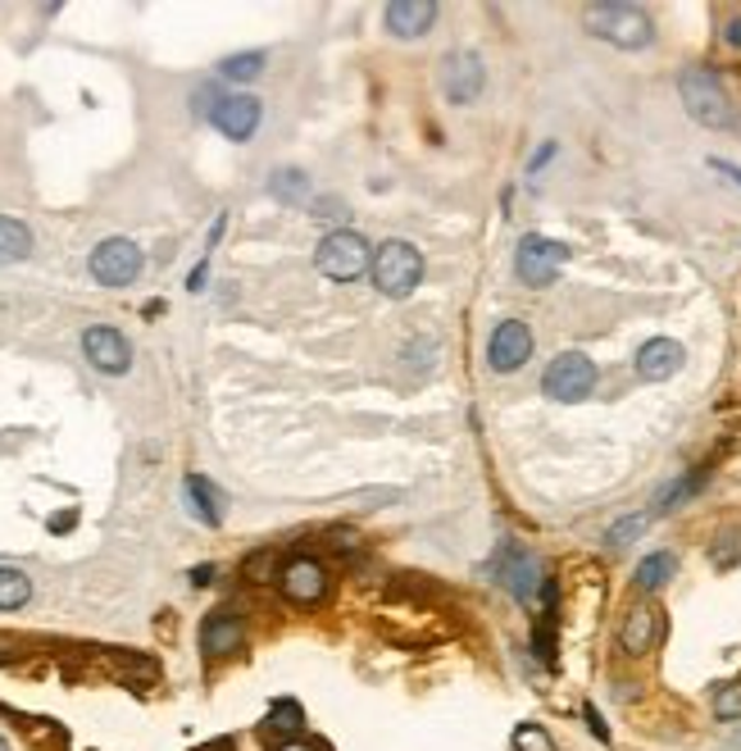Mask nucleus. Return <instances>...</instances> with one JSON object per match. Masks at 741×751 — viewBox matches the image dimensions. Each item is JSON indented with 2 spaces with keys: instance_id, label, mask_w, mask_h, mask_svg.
I'll return each instance as SVG.
<instances>
[{
  "instance_id": "nucleus-1",
  "label": "nucleus",
  "mask_w": 741,
  "mask_h": 751,
  "mask_svg": "<svg viewBox=\"0 0 741 751\" xmlns=\"http://www.w3.org/2000/svg\"><path fill=\"white\" fill-rule=\"evenodd\" d=\"M586 27H592L601 42L619 46V50H641V46H651V37H656L651 14H646L641 5H619V0L586 10Z\"/></svg>"
},
{
  "instance_id": "nucleus-2",
  "label": "nucleus",
  "mask_w": 741,
  "mask_h": 751,
  "mask_svg": "<svg viewBox=\"0 0 741 751\" xmlns=\"http://www.w3.org/2000/svg\"><path fill=\"white\" fill-rule=\"evenodd\" d=\"M368 274H374V287L391 300H406L419 278H423V255L410 247V242H383L374 251V264H368Z\"/></svg>"
},
{
  "instance_id": "nucleus-3",
  "label": "nucleus",
  "mask_w": 741,
  "mask_h": 751,
  "mask_svg": "<svg viewBox=\"0 0 741 751\" xmlns=\"http://www.w3.org/2000/svg\"><path fill=\"white\" fill-rule=\"evenodd\" d=\"M677 96H683L687 114L696 118L700 128H728L732 124L728 92H723V82L709 69H687L683 78H677Z\"/></svg>"
},
{
  "instance_id": "nucleus-4",
  "label": "nucleus",
  "mask_w": 741,
  "mask_h": 751,
  "mask_svg": "<svg viewBox=\"0 0 741 751\" xmlns=\"http://www.w3.org/2000/svg\"><path fill=\"white\" fill-rule=\"evenodd\" d=\"M319 274L332 278V283H355L368 264H374V251H368V242L360 232L342 228V232H328L319 242Z\"/></svg>"
},
{
  "instance_id": "nucleus-5",
  "label": "nucleus",
  "mask_w": 741,
  "mask_h": 751,
  "mask_svg": "<svg viewBox=\"0 0 741 751\" xmlns=\"http://www.w3.org/2000/svg\"><path fill=\"white\" fill-rule=\"evenodd\" d=\"M565 260H569V247H565V242L528 232V237L518 242V251H514V274L528 283V287H550L555 278H560Z\"/></svg>"
},
{
  "instance_id": "nucleus-6",
  "label": "nucleus",
  "mask_w": 741,
  "mask_h": 751,
  "mask_svg": "<svg viewBox=\"0 0 741 751\" xmlns=\"http://www.w3.org/2000/svg\"><path fill=\"white\" fill-rule=\"evenodd\" d=\"M542 387H546L550 401H582V397L596 387V365H592V360H586L582 351H565V355L550 360V369H546Z\"/></svg>"
},
{
  "instance_id": "nucleus-7",
  "label": "nucleus",
  "mask_w": 741,
  "mask_h": 751,
  "mask_svg": "<svg viewBox=\"0 0 741 751\" xmlns=\"http://www.w3.org/2000/svg\"><path fill=\"white\" fill-rule=\"evenodd\" d=\"M491 569H497V583L510 588V592L523 601V606H533L537 592L546 588V583H542V565H537V556L523 551L518 543H505V547L497 551V560H491Z\"/></svg>"
},
{
  "instance_id": "nucleus-8",
  "label": "nucleus",
  "mask_w": 741,
  "mask_h": 751,
  "mask_svg": "<svg viewBox=\"0 0 741 751\" xmlns=\"http://www.w3.org/2000/svg\"><path fill=\"white\" fill-rule=\"evenodd\" d=\"M137 274H141V251L128 237H110V242L91 251V278L101 287H128Z\"/></svg>"
},
{
  "instance_id": "nucleus-9",
  "label": "nucleus",
  "mask_w": 741,
  "mask_h": 751,
  "mask_svg": "<svg viewBox=\"0 0 741 751\" xmlns=\"http://www.w3.org/2000/svg\"><path fill=\"white\" fill-rule=\"evenodd\" d=\"M528 355H533V328L523 319L497 323V333H491V342H487V365L497 374H514V369H523V360Z\"/></svg>"
},
{
  "instance_id": "nucleus-10",
  "label": "nucleus",
  "mask_w": 741,
  "mask_h": 751,
  "mask_svg": "<svg viewBox=\"0 0 741 751\" xmlns=\"http://www.w3.org/2000/svg\"><path fill=\"white\" fill-rule=\"evenodd\" d=\"M482 82H487V69H482V59L474 50H455L446 55V65H442V92L451 105H469L482 96Z\"/></svg>"
},
{
  "instance_id": "nucleus-11",
  "label": "nucleus",
  "mask_w": 741,
  "mask_h": 751,
  "mask_svg": "<svg viewBox=\"0 0 741 751\" xmlns=\"http://www.w3.org/2000/svg\"><path fill=\"white\" fill-rule=\"evenodd\" d=\"M82 355H87L101 374H128V365H133V346H128V338H123L118 328H110V323L87 328V333H82Z\"/></svg>"
},
{
  "instance_id": "nucleus-12",
  "label": "nucleus",
  "mask_w": 741,
  "mask_h": 751,
  "mask_svg": "<svg viewBox=\"0 0 741 751\" xmlns=\"http://www.w3.org/2000/svg\"><path fill=\"white\" fill-rule=\"evenodd\" d=\"M283 592H287V601H296V606H315V601H323V592H328V569L315 556L287 560V569H283Z\"/></svg>"
},
{
  "instance_id": "nucleus-13",
  "label": "nucleus",
  "mask_w": 741,
  "mask_h": 751,
  "mask_svg": "<svg viewBox=\"0 0 741 751\" xmlns=\"http://www.w3.org/2000/svg\"><path fill=\"white\" fill-rule=\"evenodd\" d=\"M209 118H214V128H219L224 137L251 141V133L260 128V101L255 96H224V101H214Z\"/></svg>"
},
{
  "instance_id": "nucleus-14",
  "label": "nucleus",
  "mask_w": 741,
  "mask_h": 751,
  "mask_svg": "<svg viewBox=\"0 0 741 751\" xmlns=\"http://www.w3.org/2000/svg\"><path fill=\"white\" fill-rule=\"evenodd\" d=\"M432 19H437V5H432V0H391L387 14H383L387 33L400 37V42L423 37L428 27H432Z\"/></svg>"
},
{
  "instance_id": "nucleus-15",
  "label": "nucleus",
  "mask_w": 741,
  "mask_h": 751,
  "mask_svg": "<svg viewBox=\"0 0 741 751\" xmlns=\"http://www.w3.org/2000/svg\"><path fill=\"white\" fill-rule=\"evenodd\" d=\"M683 346H677L673 338H651L641 351H637V374L646 378V383H664V378H673L677 369H683Z\"/></svg>"
},
{
  "instance_id": "nucleus-16",
  "label": "nucleus",
  "mask_w": 741,
  "mask_h": 751,
  "mask_svg": "<svg viewBox=\"0 0 741 751\" xmlns=\"http://www.w3.org/2000/svg\"><path fill=\"white\" fill-rule=\"evenodd\" d=\"M241 642H246V624L232 611H214L201 624V647H205V656H232V651H241Z\"/></svg>"
},
{
  "instance_id": "nucleus-17",
  "label": "nucleus",
  "mask_w": 741,
  "mask_h": 751,
  "mask_svg": "<svg viewBox=\"0 0 741 751\" xmlns=\"http://www.w3.org/2000/svg\"><path fill=\"white\" fill-rule=\"evenodd\" d=\"M656 634H660V611L641 601V606L628 611V619H624V628H619V642H624L628 656H646V651L656 647Z\"/></svg>"
},
{
  "instance_id": "nucleus-18",
  "label": "nucleus",
  "mask_w": 741,
  "mask_h": 751,
  "mask_svg": "<svg viewBox=\"0 0 741 751\" xmlns=\"http://www.w3.org/2000/svg\"><path fill=\"white\" fill-rule=\"evenodd\" d=\"M673 574H677V556H673V551H656V556H646V560L637 565V588H641V592H656V588H664Z\"/></svg>"
},
{
  "instance_id": "nucleus-19",
  "label": "nucleus",
  "mask_w": 741,
  "mask_h": 751,
  "mask_svg": "<svg viewBox=\"0 0 741 751\" xmlns=\"http://www.w3.org/2000/svg\"><path fill=\"white\" fill-rule=\"evenodd\" d=\"M27 251H33V232H27L19 219L0 215V264H14V260H23Z\"/></svg>"
},
{
  "instance_id": "nucleus-20",
  "label": "nucleus",
  "mask_w": 741,
  "mask_h": 751,
  "mask_svg": "<svg viewBox=\"0 0 741 751\" xmlns=\"http://www.w3.org/2000/svg\"><path fill=\"white\" fill-rule=\"evenodd\" d=\"M187 501H192V510H196V520H205L209 528L224 520V510H219V492H214L201 474H192V478H187Z\"/></svg>"
},
{
  "instance_id": "nucleus-21",
  "label": "nucleus",
  "mask_w": 741,
  "mask_h": 751,
  "mask_svg": "<svg viewBox=\"0 0 741 751\" xmlns=\"http://www.w3.org/2000/svg\"><path fill=\"white\" fill-rule=\"evenodd\" d=\"M219 73L228 78V82H255L260 73H264V50H246V55H228L224 65H219Z\"/></svg>"
},
{
  "instance_id": "nucleus-22",
  "label": "nucleus",
  "mask_w": 741,
  "mask_h": 751,
  "mask_svg": "<svg viewBox=\"0 0 741 751\" xmlns=\"http://www.w3.org/2000/svg\"><path fill=\"white\" fill-rule=\"evenodd\" d=\"M269 192H273L277 201L296 205V201H305V192H310V178H305L300 169H277V173L269 178Z\"/></svg>"
},
{
  "instance_id": "nucleus-23",
  "label": "nucleus",
  "mask_w": 741,
  "mask_h": 751,
  "mask_svg": "<svg viewBox=\"0 0 741 751\" xmlns=\"http://www.w3.org/2000/svg\"><path fill=\"white\" fill-rule=\"evenodd\" d=\"M27 596H33L27 574H19V569H0V611H19Z\"/></svg>"
},
{
  "instance_id": "nucleus-24",
  "label": "nucleus",
  "mask_w": 741,
  "mask_h": 751,
  "mask_svg": "<svg viewBox=\"0 0 741 751\" xmlns=\"http://www.w3.org/2000/svg\"><path fill=\"white\" fill-rule=\"evenodd\" d=\"M300 725H305V710L296 702H277L269 710V729L273 733H300Z\"/></svg>"
},
{
  "instance_id": "nucleus-25",
  "label": "nucleus",
  "mask_w": 741,
  "mask_h": 751,
  "mask_svg": "<svg viewBox=\"0 0 741 751\" xmlns=\"http://www.w3.org/2000/svg\"><path fill=\"white\" fill-rule=\"evenodd\" d=\"M514 751H555V738L542 725H518L514 729Z\"/></svg>"
},
{
  "instance_id": "nucleus-26",
  "label": "nucleus",
  "mask_w": 741,
  "mask_h": 751,
  "mask_svg": "<svg viewBox=\"0 0 741 751\" xmlns=\"http://www.w3.org/2000/svg\"><path fill=\"white\" fill-rule=\"evenodd\" d=\"M715 715L719 719H741V683H728L715 693Z\"/></svg>"
},
{
  "instance_id": "nucleus-27",
  "label": "nucleus",
  "mask_w": 741,
  "mask_h": 751,
  "mask_svg": "<svg viewBox=\"0 0 741 751\" xmlns=\"http://www.w3.org/2000/svg\"><path fill=\"white\" fill-rule=\"evenodd\" d=\"M641 528H646V515H628V520H619V524L605 533V543H609V547H628Z\"/></svg>"
},
{
  "instance_id": "nucleus-28",
  "label": "nucleus",
  "mask_w": 741,
  "mask_h": 751,
  "mask_svg": "<svg viewBox=\"0 0 741 751\" xmlns=\"http://www.w3.org/2000/svg\"><path fill=\"white\" fill-rule=\"evenodd\" d=\"M273 551H255L251 560H246V579H255V583H269V569H273Z\"/></svg>"
},
{
  "instance_id": "nucleus-29",
  "label": "nucleus",
  "mask_w": 741,
  "mask_h": 751,
  "mask_svg": "<svg viewBox=\"0 0 741 751\" xmlns=\"http://www.w3.org/2000/svg\"><path fill=\"white\" fill-rule=\"evenodd\" d=\"M709 169H715V173H723V178H732V183L741 187V169H737V164H728V160H709Z\"/></svg>"
},
{
  "instance_id": "nucleus-30",
  "label": "nucleus",
  "mask_w": 741,
  "mask_h": 751,
  "mask_svg": "<svg viewBox=\"0 0 741 751\" xmlns=\"http://www.w3.org/2000/svg\"><path fill=\"white\" fill-rule=\"evenodd\" d=\"M550 156H555V141H546V146H542V150H537V156H533V160H528V173H537V169H542V164H546V160H550Z\"/></svg>"
},
{
  "instance_id": "nucleus-31",
  "label": "nucleus",
  "mask_w": 741,
  "mask_h": 751,
  "mask_svg": "<svg viewBox=\"0 0 741 751\" xmlns=\"http://www.w3.org/2000/svg\"><path fill=\"white\" fill-rule=\"evenodd\" d=\"M355 543H360L355 533H346V528H332V547H342V551H346V547H355Z\"/></svg>"
},
{
  "instance_id": "nucleus-32",
  "label": "nucleus",
  "mask_w": 741,
  "mask_h": 751,
  "mask_svg": "<svg viewBox=\"0 0 741 751\" xmlns=\"http://www.w3.org/2000/svg\"><path fill=\"white\" fill-rule=\"evenodd\" d=\"M205 274H209V264L201 260V264L192 269V278H187V287H192V292H201V287H205Z\"/></svg>"
},
{
  "instance_id": "nucleus-33",
  "label": "nucleus",
  "mask_w": 741,
  "mask_h": 751,
  "mask_svg": "<svg viewBox=\"0 0 741 751\" xmlns=\"http://www.w3.org/2000/svg\"><path fill=\"white\" fill-rule=\"evenodd\" d=\"M586 725H592V733H596V738H609V729L601 725V715H596V706H586Z\"/></svg>"
},
{
  "instance_id": "nucleus-34",
  "label": "nucleus",
  "mask_w": 741,
  "mask_h": 751,
  "mask_svg": "<svg viewBox=\"0 0 741 751\" xmlns=\"http://www.w3.org/2000/svg\"><path fill=\"white\" fill-rule=\"evenodd\" d=\"M209 579H214V565H201V569H192V583H196V588H205Z\"/></svg>"
},
{
  "instance_id": "nucleus-35",
  "label": "nucleus",
  "mask_w": 741,
  "mask_h": 751,
  "mask_svg": "<svg viewBox=\"0 0 741 751\" xmlns=\"http://www.w3.org/2000/svg\"><path fill=\"white\" fill-rule=\"evenodd\" d=\"M723 37H728V46H737V50H741V19H732V23H728V33H723Z\"/></svg>"
},
{
  "instance_id": "nucleus-36",
  "label": "nucleus",
  "mask_w": 741,
  "mask_h": 751,
  "mask_svg": "<svg viewBox=\"0 0 741 751\" xmlns=\"http://www.w3.org/2000/svg\"><path fill=\"white\" fill-rule=\"evenodd\" d=\"M277 751H319V747H310V742H300V738H292V742H283Z\"/></svg>"
},
{
  "instance_id": "nucleus-37",
  "label": "nucleus",
  "mask_w": 741,
  "mask_h": 751,
  "mask_svg": "<svg viewBox=\"0 0 741 751\" xmlns=\"http://www.w3.org/2000/svg\"><path fill=\"white\" fill-rule=\"evenodd\" d=\"M50 528H55V533H65V528H73V515H55V520H50Z\"/></svg>"
},
{
  "instance_id": "nucleus-38",
  "label": "nucleus",
  "mask_w": 741,
  "mask_h": 751,
  "mask_svg": "<svg viewBox=\"0 0 741 751\" xmlns=\"http://www.w3.org/2000/svg\"><path fill=\"white\" fill-rule=\"evenodd\" d=\"M0 751H10V747H5V738H0Z\"/></svg>"
},
{
  "instance_id": "nucleus-39",
  "label": "nucleus",
  "mask_w": 741,
  "mask_h": 751,
  "mask_svg": "<svg viewBox=\"0 0 741 751\" xmlns=\"http://www.w3.org/2000/svg\"><path fill=\"white\" fill-rule=\"evenodd\" d=\"M732 124H737V128H741V118H732Z\"/></svg>"
}]
</instances>
